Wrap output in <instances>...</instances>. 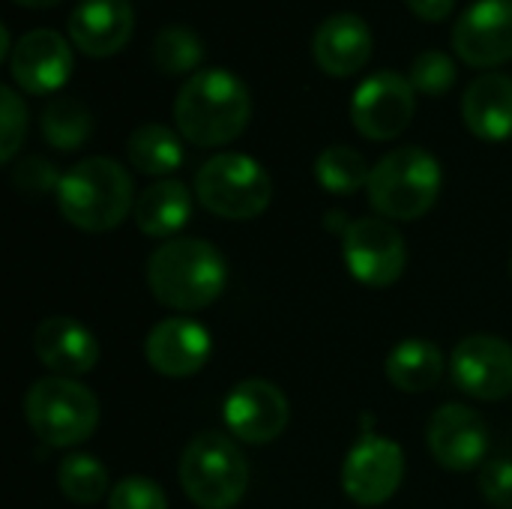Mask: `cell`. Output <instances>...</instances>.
Returning a JSON list of instances; mask_svg holds the SVG:
<instances>
[{"label":"cell","instance_id":"6da1fadb","mask_svg":"<svg viewBox=\"0 0 512 509\" xmlns=\"http://www.w3.org/2000/svg\"><path fill=\"white\" fill-rule=\"evenodd\" d=\"M252 117L246 84L228 69H198L174 99L177 132L195 147H222L243 135Z\"/></svg>","mask_w":512,"mask_h":509},{"label":"cell","instance_id":"7a4b0ae2","mask_svg":"<svg viewBox=\"0 0 512 509\" xmlns=\"http://www.w3.org/2000/svg\"><path fill=\"white\" fill-rule=\"evenodd\" d=\"M147 285L165 309L201 312L222 297L228 264L213 243L201 237H177L150 255Z\"/></svg>","mask_w":512,"mask_h":509},{"label":"cell","instance_id":"3957f363","mask_svg":"<svg viewBox=\"0 0 512 509\" xmlns=\"http://www.w3.org/2000/svg\"><path fill=\"white\" fill-rule=\"evenodd\" d=\"M135 189L129 171L111 156H90L75 162L57 189L60 216L90 234L117 228L135 210Z\"/></svg>","mask_w":512,"mask_h":509},{"label":"cell","instance_id":"277c9868","mask_svg":"<svg viewBox=\"0 0 512 509\" xmlns=\"http://www.w3.org/2000/svg\"><path fill=\"white\" fill-rule=\"evenodd\" d=\"M366 192L381 219H423L441 195V165L423 147H396L372 165Z\"/></svg>","mask_w":512,"mask_h":509},{"label":"cell","instance_id":"5b68a950","mask_svg":"<svg viewBox=\"0 0 512 509\" xmlns=\"http://www.w3.org/2000/svg\"><path fill=\"white\" fill-rule=\"evenodd\" d=\"M24 420L30 432L57 450L84 444L99 426V399L75 378H42L24 396Z\"/></svg>","mask_w":512,"mask_h":509},{"label":"cell","instance_id":"8992f818","mask_svg":"<svg viewBox=\"0 0 512 509\" xmlns=\"http://www.w3.org/2000/svg\"><path fill=\"white\" fill-rule=\"evenodd\" d=\"M180 486L198 509H234L249 489L246 456L228 435L201 432L183 450Z\"/></svg>","mask_w":512,"mask_h":509},{"label":"cell","instance_id":"52a82bcc","mask_svg":"<svg viewBox=\"0 0 512 509\" xmlns=\"http://www.w3.org/2000/svg\"><path fill=\"white\" fill-rule=\"evenodd\" d=\"M195 198L204 210L228 222H249L270 207L273 180L246 153H216L195 174Z\"/></svg>","mask_w":512,"mask_h":509},{"label":"cell","instance_id":"ba28073f","mask_svg":"<svg viewBox=\"0 0 512 509\" xmlns=\"http://www.w3.org/2000/svg\"><path fill=\"white\" fill-rule=\"evenodd\" d=\"M348 273L366 288H390L408 267V249L399 228L381 216H363L342 231Z\"/></svg>","mask_w":512,"mask_h":509},{"label":"cell","instance_id":"9c48e42d","mask_svg":"<svg viewBox=\"0 0 512 509\" xmlns=\"http://www.w3.org/2000/svg\"><path fill=\"white\" fill-rule=\"evenodd\" d=\"M417 108V90L411 81L393 69L369 75L351 96V123L369 141L399 138Z\"/></svg>","mask_w":512,"mask_h":509},{"label":"cell","instance_id":"30bf717a","mask_svg":"<svg viewBox=\"0 0 512 509\" xmlns=\"http://www.w3.org/2000/svg\"><path fill=\"white\" fill-rule=\"evenodd\" d=\"M405 480L402 447L384 435L366 432L342 462V489L360 507L387 504Z\"/></svg>","mask_w":512,"mask_h":509},{"label":"cell","instance_id":"8fae6325","mask_svg":"<svg viewBox=\"0 0 512 509\" xmlns=\"http://www.w3.org/2000/svg\"><path fill=\"white\" fill-rule=\"evenodd\" d=\"M450 375L462 393L501 402L512 396V345L489 333L465 336L450 357Z\"/></svg>","mask_w":512,"mask_h":509},{"label":"cell","instance_id":"7c38bea8","mask_svg":"<svg viewBox=\"0 0 512 509\" xmlns=\"http://www.w3.org/2000/svg\"><path fill=\"white\" fill-rule=\"evenodd\" d=\"M291 420L288 396L264 378L240 381L225 399V426L243 444L276 441Z\"/></svg>","mask_w":512,"mask_h":509},{"label":"cell","instance_id":"4fadbf2b","mask_svg":"<svg viewBox=\"0 0 512 509\" xmlns=\"http://www.w3.org/2000/svg\"><path fill=\"white\" fill-rule=\"evenodd\" d=\"M456 54L477 69L512 60V0H477L453 27Z\"/></svg>","mask_w":512,"mask_h":509},{"label":"cell","instance_id":"5bb4252c","mask_svg":"<svg viewBox=\"0 0 512 509\" xmlns=\"http://www.w3.org/2000/svg\"><path fill=\"white\" fill-rule=\"evenodd\" d=\"M75 69L69 42L48 27L27 30L9 54V72L12 81L30 93V96H48L57 93Z\"/></svg>","mask_w":512,"mask_h":509},{"label":"cell","instance_id":"9a60e30c","mask_svg":"<svg viewBox=\"0 0 512 509\" xmlns=\"http://www.w3.org/2000/svg\"><path fill=\"white\" fill-rule=\"evenodd\" d=\"M426 444L432 459L447 471H474L486 459L489 429L477 411L468 405H444L435 411L426 429Z\"/></svg>","mask_w":512,"mask_h":509},{"label":"cell","instance_id":"2e32d148","mask_svg":"<svg viewBox=\"0 0 512 509\" xmlns=\"http://www.w3.org/2000/svg\"><path fill=\"white\" fill-rule=\"evenodd\" d=\"M210 333L192 318H165L144 339V357L165 378L198 375L210 360Z\"/></svg>","mask_w":512,"mask_h":509},{"label":"cell","instance_id":"e0dca14e","mask_svg":"<svg viewBox=\"0 0 512 509\" xmlns=\"http://www.w3.org/2000/svg\"><path fill=\"white\" fill-rule=\"evenodd\" d=\"M33 351L39 363L60 378H81L99 363L96 336L69 315L45 318L33 333Z\"/></svg>","mask_w":512,"mask_h":509},{"label":"cell","instance_id":"ac0fdd59","mask_svg":"<svg viewBox=\"0 0 512 509\" xmlns=\"http://www.w3.org/2000/svg\"><path fill=\"white\" fill-rule=\"evenodd\" d=\"M66 30L72 45L87 57H111L129 42L135 12L129 0H81L69 15Z\"/></svg>","mask_w":512,"mask_h":509},{"label":"cell","instance_id":"d6986e66","mask_svg":"<svg viewBox=\"0 0 512 509\" xmlns=\"http://www.w3.org/2000/svg\"><path fill=\"white\" fill-rule=\"evenodd\" d=\"M315 63L333 78L357 75L372 57V30L354 12H336L324 18L312 36Z\"/></svg>","mask_w":512,"mask_h":509},{"label":"cell","instance_id":"ffe728a7","mask_svg":"<svg viewBox=\"0 0 512 509\" xmlns=\"http://www.w3.org/2000/svg\"><path fill=\"white\" fill-rule=\"evenodd\" d=\"M465 126L483 141L512 138V78L504 72H486L465 90L462 99Z\"/></svg>","mask_w":512,"mask_h":509},{"label":"cell","instance_id":"44dd1931","mask_svg":"<svg viewBox=\"0 0 512 509\" xmlns=\"http://www.w3.org/2000/svg\"><path fill=\"white\" fill-rule=\"evenodd\" d=\"M189 216H192V192L186 183L174 177L150 183L135 198V210H132L138 231L153 240H174V234L186 228Z\"/></svg>","mask_w":512,"mask_h":509},{"label":"cell","instance_id":"7402d4cb","mask_svg":"<svg viewBox=\"0 0 512 509\" xmlns=\"http://www.w3.org/2000/svg\"><path fill=\"white\" fill-rule=\"evenodd\" d=\"M444 354L438 345H432L429 339H405L399 342L387 363V381L402 390V393H426L432 387H438V381L444 378Z\"/></svg>","mask_w":512,"mask_h":509},{"label":"cell","instance_id":"603a6c76","mask_svg":"<svg viewBox=\"0 0 512 509\" xmlns=\"http://www.w3.org/2000/svg\"><path fill=\"white\" fill-rule=\"evenodd\" d=\"M126 156L135 171L165 180L183 165V141L174 129L162 123H144L129 135Z\"/></svg>","mask_w":512,"mask_h":509},{"label":"cell","instance_id":"cb8c5ba5","mask_svg":"<svg viewBox=\"0 0 512 509\" xmlns=\"http://www.w3.org/2000/svg\"><path fill=\"white\" fill-rule=\"evenodd\" d=\"M39 129H42V138L54 150H78L87 144L93 132V114L81 99L57 96L42 108Z\"/></svg>","mask_w":512,"mask_h":509},{"label":"cell","instance_id":"d4e9b609","mask_svg":"<svg viewBox=\"0 0 512 509\" xmlns=\"http://www.w3.org/2000/svg\"><path fill=\"white\" fill-rule=\"evenodd\" d=\"M57 486H60L63 498L78 507H93L105 495H111L108 468L96 456H87V453H72L60 462Z\"/></svg>","mask_w":512,"mask_h":509},{"label":"cell","instance_id":"484cf974","mask_svg":"<svg viewBox=\"0 0 512 509\" xmlns=\"http://www.w3.org/2000/svg\"><path fill=\"white\" fill-rule=\"evenodd\" d=\"M369 174L372 168L366 165V156L348 144L324 147L315 159V177L333 195H351L369 186Z\"/></svg>","mask_w":512,"mask_h":509},{"label":"cell","instance_id":"4316f807","mask_svg":"<svg viewBox=\"0 0 512 509\" xmlns=\"http://www.w3.org/2000/svg\"><path fill=\"white\" fill-rule=\"evenodd\" d=\"M150 54H153L156 69L165 75H186V72L195 75V69L204 60V45L195 30L174 24V27H162L153 36Z\"/></svg>","mask_w":512,"mask_h":509},{"label":"cell","instance_id":"83f0119b","mask_svg":"<svg viewBox=\"0 0 512 509\" xmlns=\"http://www.w3.org/2000/svg\"><path fill=\"white\" fill-rule=\"evenodd\" d=\"M459 72H456V60L444 51H423L414 57L411 63V87L417 93H426V96H444L453 84H456Z\"/></svg>","mask_w":512,"mask_h":509},{"label":"cell","instance_id":"f1b7e54d","mask_svg":"<svg viewBox=\"0 0 512 509\" xmlns=\"http://www.w3.org/2000/svg\"><path fill=\"white\" fill-rule=\"evenodd\" d=\"M27 132V105L15 87H0V162H12L24 144Z\"/></svg>","mask_w":512,"mask_h":509},{"label":"cell","instance_id":"f546056e","mask_svg":"<svg viewBox=\"0 0 512 509\" xmlns=\"http://www.w3.org/2000/svg\"><path fill=\"white\" fill-rule=\"evenodd\" d=\"M108 509H168V495L156 480L132 474L111 486Z\"/></svg>","mask_w":512,"mask_h":509},{"label":"cell","instance_id":"4dcf8cb0","mask_svg":"<svg viewBox=\"0 0 512 509\" xmlns=\"http://www.w3.org/2000/svg\"><path fill=\"white\" fill-rule=\"evenodd\" d=\"M60 180H63V174H57V168L48 159H42V156H30V159H24L12 171V183L24 195H45L51 189L57 192Z\"/></svg>","mask_w":512,"mask_h":509},{"label":"cell","instance_id":"1f68e13d","mask_svg":"<svg viewBox=\"0 0 512 509\" xmlns=\"http://www.w3.org/2000/svg\"><path fill=\"white\" fill-rule=\"evenodd\" d=\"M480 492L495 509H512V462H486L480 468Z\"/></svg>","mask_w":512,"mask_h":509},{"label":"cell","instance_id":"d6a6232c","mask_svg":"<svg viewBox=\"0 0 512 509\" xmlns=\"http://www.w3.org/2000/svg\"><path fill=\"white\" fill-rule=\"evenodd\" d=\"M405 3L420 21H444L456 6V0H405Z\"/></svg>","mask_w":512,"mask_h":509},{"label":"cell","instance_id":"836d02e7","mask_svg":"<svg viewBox=\"0 0 512 509\" xmlns=\"http://www.w3.org/2000/svg\"><path fill=\"white\" fill-rule=\"evenodd\" d=\"M18 6H27V9H45V6H54L60 0H15Z\"/></svg>","mask_w":512,"mask_h":509}]
</instances>
